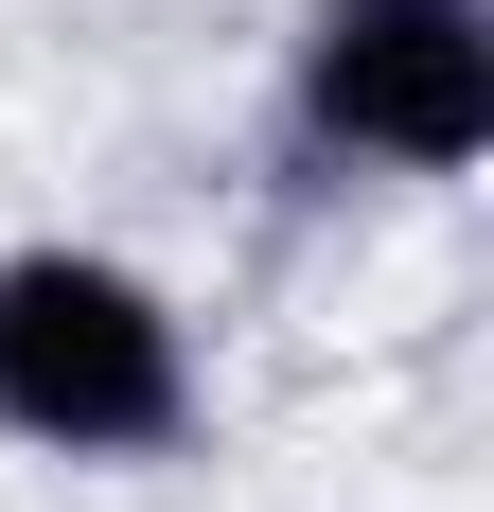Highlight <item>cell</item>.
Masks as SVG:
<instances>
[{"instance_id":"cell-1","label":"cell","mask_w":494,"mask_h":512,"mask_svg":"<svg viewBox=\"0 0 494 512\" xmlns=\"http://www.w3.org/2000/svg\"><path fill=\"white\" fill-rule=\"evenodd\" d=\"M212 442V336L142 248L18 230L0 248V460L36 477H177Z\"/></svg>"},{"instance_id":"cell-2","label":"cell","mask_w":494,"mask_h":512,"mask_svg":"<svg viewBox=\"0 0 494 512\" xmlns=\"http://www.w3.org/2000/svg\"><path fill=\"white\" fill-rule=\"evenodd\" d=\"M265 142L300 195H459L494 159V0H300Z\"/></svg>"}]
</instances>
